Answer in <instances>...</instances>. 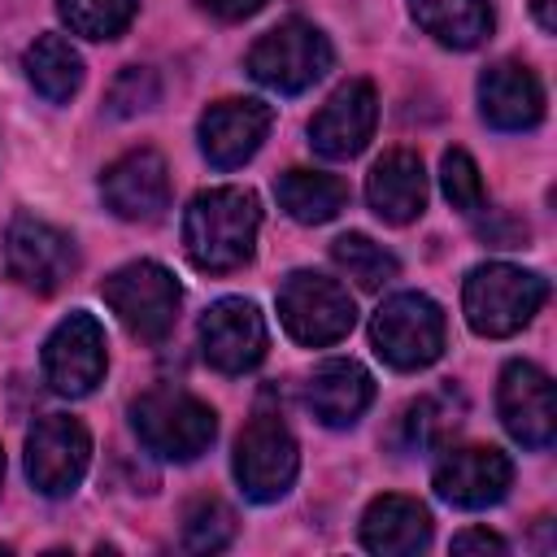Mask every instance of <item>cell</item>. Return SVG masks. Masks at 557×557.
I'll return each instance as SVG.
<instances>
[{"mask_svg": "<svg viewBox=\"0 0 557 557\" xmlns=\"http://www.w3.org/2000/svg\"><path fill=\"white\" fill-rule=\"evenodd\" d=\"M257 226H261V209L248 187H209L191 196L183 213V248L196 270L226 274L252 257Z\"/></svg>", "mask_w": 557, "mask_h": 557, "instance_id": "obj_1", "label": "cell"}, {"mask_svg": "<svg viewBox=\"0 0 557 557\" xmlns=\"http://www.w3.org/2000/svg\"><path fill=\"white\" fill-rule=\"evenodd\" d=\"M544 300H548V278L522 265H505V261L474 265L461 287L466 322L474 335H487V339H505L522 331L540 313Z\"/></svg>", "mask_w": 557, "mask_h": 557, "instance_id": "obj_2", "label": "cell"}, {"mask_svg": "<svg viewBox=\"0 0 557 557\" xmlns=\"http://www.w3.org/2000/svg\"><path fill=\"white\" fill-rule=\"evenodd\" d=\"M131 426L148 453L170 461H196L218 435V413L183 387H148L131 400Z\"/></svg>", "mask_w": 557, "mask_h": 557, "instance_id": "obj_3", "label": "cell"}, {"mask_svg": "<svg viewBox=\"0 0 557 557\" xmlns=\"http://www.w3.org/2000/svg\"><path fill=\"white\" fill-rule=\"evenodd\" d=\"M100 296L117 313V322L144 344H161L174 331L178 305H183L178 278L157 261H131V265L113 270L104 278Z\"/></svg>", "mask_w": 557, "mask_h": 557, "instance_id": "obj_4", "label": "cell"}, {"mask_svg": "<svg viewBox=\"0 0 557 557\" xmlns=\"http://www.w3.org/2000/svg\"><path fill=\"white\" fill-rule=\"evenodd\" d=\"M335 52H331V39L313 26V22H300V17H287L278 22L274 30H265L252 52H248V74L278 91V96H300L305 87H313L326 70H331Z\"/></svg>", "mask_w": 557, "mask_h": 557, "instance_id": "obj_5", "label": "cell"}, {"mask_svg": "<svg viewBox=\"0 0 557 557\" xmlns=\"http://www.w3.org/2000/svg\"><path fill=\"white\" fill-rule=\"evenodd\" d=\"M444 309L422 292H396L374 309L370 339L392 370H422L444 352Z\"/></svg>", "mask_w": 557, "mask_h": 557, "instance_id": "obj_6", "label": "cell"}, {"mask_svg": "<svg viewBox=\"0 0 557 557\" xmlns=\"http://www.w3.org/2000/svg\"><path fill=\"white\" fill-rule=\"evenodd\" d=\"M278 322L296 344L322 348L352 331L357 309L344 283L318 274V270H292L278 287Z\"/></svg>", "mask_w": 557, "mask_h": 557, "instance_id": "obj_7", "label": "cell"}, {"mask_svg": "<svg viewBox=\"0 0 557 557\" xmlns=\"http://www.w3.org/2000/svg\"><path fill=\"white\" fill-rule=\"evenodd\" d=\"M300 470V453L278 413H257L235 440V479L248 500H278Z\"/></svg>", "mask_w": 557, "mask_h": 557, "instance_id": "obj_8", "label": "cell"}, {"mask_svg": "<svg viewBox=\"0 0 557 557\" xmlns=\"http://www.w3.org/2000/svg\"><path fill=\"white\" fill-rule=\"evenodd\" d=\"M91 461V435L70 413H48L26 435V479L44 496H70Z\"/></svg>", "mask_w": 557, "mask_h": 557, "instance_id": "obj_9", "label": "cell"}, {"mask_svg": "<svg viewBox=\"0 0 557 557\" xmlns=\"http://www.w3.org/2000/svg\"><path fill=\"white\" fill-rule=\"evenodd\" d=\"M4 265H9V274L22 287L48 296V292H57L74 274L78 252H74V239L61 226L22 213L4 231Z\"/></svg>", "mask_w": 557, "mask_h": 557, "instance_id": "obj_10", "label": "cell"}, {"mask_svg": "<svg viewBox=\"0 0 557 557\" xmlns=\"http://www.w3.org/2000/svg\"><path fill=\"white\" fill-rule=\"evenodd\" d=\"M104 326L87 313L74 309L70 318L57 322V331L44 344V379L61 396H87L104 379Z\"/></svg>", "mask_w": 557, "mask_h": 557, "instance_id": "obj_11", "label": "cell"}, {"mask_svg": "<svg viewBox=\"0 0 557 557\" xmlns=\"http://www.w3.org/2000/svg\"><path fill=\"white\" fill-rule=\"evenodd\" d=\"M200 352L222 374H244L265 357V318L252 300L226 296L200 318Z\"/></svg>", "mask_w": 557, "mask_h": 557, "instance_id": "obj_12", "label": "cell"}, {"mask_svg": "<svg viewBox=\"0 0 557 557\" xmlns=\"http://www.w3.org/2000/svg\"><path fill=\"white\" fill-rule=\"evenodd\" d=\"M496 409L505 431L527 444V448H548L557 435V400H553V379L531 366V361H509L500 370L496 387Z\"/></svg>", "mask_w": 557, "mask_h": 557, "instance_id": "obj_13", "label": "cell"}, {"mask_svg": "<svg viewBox=\"0 0 557 557\" xmlns=\"http://www.w3.org/2000/svg\"><path fill=\"white\" fill-rule=\"evenodd\" d=\"M104 205L126 222H152L170 205V170L157 148H131L100 174Z\"/></svg>", "mask_w": 557, "mask_h": 557, "instance_id": "obj_14", "label": "cell"}, {"mask_svg": "<svg viewBox=\"0 0 557 557\" xmlns=\"http://www.w3.org/2000/svg\"><path fill=\"white\" fill-rule=\"evenodd\" d=\"M379 122V96L374 83L366 78H348L344 87H335V96L313 113L309 122V144L331 157V161H348L366 148V139L374 135Z\"/></svg>", "mask_w": 557, "mask_h": 557, "instance_id": "obj_15", "label": "cell"}, {"mask_svg": "<svg viewBox=\"0 0 557 557\" xmlns=\"http://www.w3.org/2000/svg\"><path fill=\"white\" fill-rule=\"evenodd\" d=\"M270 122H274V109L261 100H248V96L244 100H218L200 113V152L218 170H235L261 148Z\"/></svg>", "mask_w": 557, "mask_h": 557, "instance_id": "obj_16", "label": "cell"}, {"mask_svg": "<svg viewBox=\"0 0 557 557\" xmlns=\"http://www.w3.org/2000/svg\"><path fill=\"white\" fill-rule=\"evenodd\" d=\"M513 483V461L500 448H453L435 466V492L457 509L496 505Z\"/></svg>", "mask_w": 557, "mask_h": 557, "instance_id": "obj_17", "label": "cell"}, {"mask_svg": "<svg viewBox=\"0 0 557 557\" xmlns=\"http://www.w3.org/2000/svg\"><path fill=\"white\" fill-rule=\"evenodd\" d=\"M479 113L496 131H531L544 117V87L518 61H496L479 78Z\"/></svg>", "mask_w": 557, "mask_h": 557, "instance_id": "obj_18", "label": "cell"}, {"mask_svg": "<svg viewBox=\"0 0 557 557\" xmlns=\"http://www.w3.org/2000/svg\"><path fill=\"white\" fill-rule=\"evenodd\" d=\"M366 200L392 226L413 222L426 209V170H422L418 152H409V148L383 152L366 178Z\"/></svg>", "mask_w": 557, "mask_h": 557, "instance_id": "obj_19", "label": "cell"}, {"mask_svg": "<svg viewBox=\"0 0 557 557\" xmlns=\"http://www.w3.org/2000/svg\"><path fill=\"white\" fill-rule=\"evenodd\" d=\"M305 400L322 426H352L374 400V379L352 357H331L313 370Z\"/></svg>", "mask_w": 557, "mask_h": 557, "instance_id": "obj_20", "label": "cell"}, {"mask_svg": "<svg viewBox=\"0 0 557 557\" xmlns=\"http://www.w3.org/2000/svg\"><path fill=\"white\" fill-rule=\"evenodd\" d=\"M361 544L379 557H409L431 544V513L413 496H374L361 513Z\"/></svg>", "mask_w": 557, "mask_h": 557, "instance_id": "obj_21", "label": "cell"}, {"mask_svg": "<svg viewBox=\"0 0 557 557\" xmlns=\"http://www.w3.org/2000/svg\"><path fill=\"white\" fill-rule=\"evenodd\" d=\"M274 196L283 205V213L292 222H305V226H318V222H331L339 218V209H348V183L335 178V174H322V170H287L274 178Z\"/></svg>", "mask_w": 557, "mask_h": 557, "instance_id": "obj_22", "label": "cell"}, {"mask_svg": "<svg viewBox=\"0 0 557 557\" xmlns=\"http://www.w3.org/2000/svg\"><path fill=\"white\" fill-rule=\"evenodd\" d=\"M409 13L444 48H479L492 35L487 0H409Z\"/></svg>", "mask_w": 557, "mask_h": 557, "instance_id": "obj_23", "label": "cell"}, {"mask_svg": "<svg viewBox=\"0 0 557 557\" xmlns=\"http://www.w3.org/2000/svg\"><path fill=\"white\" fill-rule=\"evenodd\" d=\"M22 65H26L30 87H35L44 100H52V104H65V100L83 87V57H78L74 44L61 39V35H39V39L26 48Z\"/></svg>", "mask_w": 557, "mask_h": 557, "instance_id": "obj_24", "label": "cell"}, {"mask_svg": "<svg viewBox=\"0 0 557 557\" xmlns=\"http://www.w3.org/2000/svg\"><path fill=\"white\" fill-rule=\"evenodd\" d=\"M331 261H335L357 287H366V292H379L383 283H392V278L400 274V261H396L383 244H374L370 235H361V231L339 235V239L331 244Z\"/></svg>", "mask_w": 557, "mask_h": 557, "instance_id": "obj_25", "label": "cell"}, {"mask_svg": "<svg viewBox=\"0 0 557 557\" xmlns=\"http://www.w3.org/2000/svg\"><path fill=\"white\" fill-rule=\"evenodd\" d=\"M235 540V513L218 496H196L183 509V548L187 553H222Z\"/></svg>", "mask_w": 557, "mask_h": 557, "instance_id": "obj_26", "label": "cell"}, {"mask_svg": "<svg viewBox=\"0 0 557 557\" xmlns=\"http://www.w3.org/2000/svg\"><path fill=\"white\" fill-rule=\"evenodd\" d=\"M139 0H57L61 22L83 39H113L131 26Z\"/></svg>", "mask_w": 557, "mask_h": 557, "instance_id": "obj_27", "label": "cell"}, {"mask_svg": "<svg viewBox=\"0 0 557 557\" xmlns=\"http://www.w3.org/2000/svg\"><path fill=\"white\" fill-rule=\"evenodd\" d=\"M453 426H457V413L448 409V396H422L400 413V440L409 453L440 448Z\"/></svg>", "mask_w": 557, "mask_h": 557, "instance_id": "obj_28", "label": "cell"}, {"mask_svg": "<svg viewBox=\"0 0 557 557\" xmlns=\"http://www.w3.org/2000/svg\"><path fill=\"white\" fill-rule=\"evenodd\" d=\"M440 183H444V196L457 213H479L487 205V191H483V178H479V165L466 148H448L444 161H440Z\"/></svg>", "mask_w": 557, "mask_h": 557, "instance_id": "obj_29", "label": "cell"}, {"mask_svg": "<svg viewBox=\"0 0 557 557\" xmlns=\"http://www.w3.org/2000/svg\"><path fill=\"white\" fill-rule=\"evenodd\" d=\"M157 100H161V83H157V74H152L148 65H126V70L113 78V87H109V113H117V117L144 113V109H152Z\"/></svg>", "mask_w": 557, "mask_h": 557, "instance_id": "obj_30", "label": "cell"}, {"mask_svg": "<svg viewBox=\"0 0 557 557\" xmlns=\"http://www.w3.org/2000/svg\"><path fill=\"white\" fill-rule=\"evenodd\" d=\"M479 235L487 239V244H496V248H518V244H527V222H518V218H492V222H483L479 226Z\"/></svg>", "mask_w": 557, "mask_h": 557, "instance_id": "obj_31", "label": "cell"}, {"mask_svg": "<svg viewBox=\"0 0 557 557\" xmlns=\"http://www.w3.org/2000/svg\"><path fill=\"white\" fill-rule=\"evenodd\" d=\"M453 553H496L500 557V553H509V544L487 527H470V531L453 535Z\"/></svg>", "mask_w": 557, "mask_h": 557, "instance_id": "obj_32", "label": "cell"}, {"mask_svg": "<svg viewBox=\"0 0 557 557\" xmlns=\"http://www.w3.org/2000/svg\"><path fill=\"white\" fill-rule=\"evenodd\" d=\"M205 4H209L218 17H226V22H239V17H252V13H257L265 0H205Z\"/></svg>", "mask_w": 557, "mask_h": 557, "instance_id": "obj_33", "label": "cell"}, {"mask_svg": "<svg viewBox=\"0 0 557 557\" xmlns=\"http://www.w3.org/2000/svg\"><path fill=\"white\" fill-rule=\"evenodd\" d=\"M531 13H535V22H540L544 30H557V9H553V0H531Z\"/></svg>", "mask_w": 557, "mask_h": 557, "instance_id": "obj_34", "label": "cell"}, {"mask_svg": "<svg viewBox=\"0 0 557 557\" xmlns=\"http://www.w3.org/2000/svg\"><path fill=\"white\" fill-rule=\"evenodd\" d=\"M0 479H4V453H0Z\"/></svg>", "mask_w": 557, "mask_h": 557, "instance_id": "obj_35", "label": "cell"}]
</instances>
